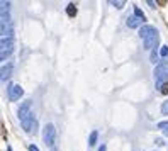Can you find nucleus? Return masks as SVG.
I'll list each match as a JSON object with an SVG mask.
<instances>
[{"label":"nucleus","mask_w":168,"mask_h":151,"mask_svg":"<svg viewBox=\"0 0 168 151\" xmlns=\"http://www.w3.org/2000/svg\"><path fill=\"white\" fill-rule=\"evenodd\" d=\"M155 77H156V89H160L163 83L168 81V61L161 59V63L155 68Z\"/></svg>","instance_id":"f257e3e1"},{"label":"nucleus","mask_w":168,"mask_h":151,"mask_svg":"<svg viewBox=\"0 0 168 151\" xmlns=\"http://www.w3.org/2000/svg\"><path fill=\"white\" fill-rule=\"evenodd\" d=\"M43 139L46 143V146H53L55 144V139H56V129H55V124H46L43 129Z\"/></svg>","instance_id":"f03ea898"},{"label":"nucleus","mask_w":168,"mask_h":151,"mask_svg":"<svg viewBox=\"0 0 168 151\" xmlns=\"http://www.w3.org/2000/svg\"><path fill=\"white\" fill-rule=\"evenodd\" d=\"M22 129L26 131L27 134H34L36 133V129H37V119L34 114H29L26 119H22Z\"/></svg>","instance_id":"7ed1b4c3"},{"label":"nucleus","mask_w":168,"mask_h":151,"mask_svg":"<svg viewBox=\"0 0 168 151\" xmlns=\"http://www.w3.org/2000/svg\"><path fill=\"white\" fill-rule=\"evenodd\" d=\"M22 95H24V89H22L21 85H17V83L9 85V99H10V102L19 100Z\"/></svg>","instance_id":"20e7f679"},{"label":"nucleus","mask_w":168,"mask_h":151,"mask_svg":"<svg viewBox=\"0 0 168 151\" xmlns=\"http://www.w3.org/2000/svg\"><path fill=\"white\" fill-rule=\"evenodd\" d=\"M158 43H160V36H158V31H156V32H153L151 36H148L146 39H144V48L153 51V49H156Z\"/></svg>","instance_id":"39448f33"},{"label":"nucleus","mask_w":168,"mask_h":151,"mask_svg":"<svg viewBox=\"0 0 168 151\" xmlns=\"http://www.w3.org/2000/svg\"><path fill=\"white\" fill-rule=\"evenodd\" d=\"M12 71H14V63H5L4 66H0V80L2 81H7L10 78Z\"/></svg>","instance_id":"423d86ee"},{"label":"nucleus","mask_w":168,"mask_h":151,"mask_svg":"<svg viewBox=\"0 0 168 151\" xmlns=\"http://www.w3.org/2000/svg\"><path fill=\"white\" fill-rule=\"evenodd\" d=\"M31 107H32V102H31V100L24 102L21 107H19V111H17V117L21 119V121H22V119H26L27 115L31 114Z\"/></svg>","instance_id":"0eeeda50"},{"label":"nucleus","mask_w":168,"mask_h":151,"mask_svg":"<svg viewBox=\"0 0 168 151\" xmlns=\"http://www.w3.org/2000/svg\"><path fill=\"white\" fill-rule=\"evenodd\" d=\"M2 37H14V24H4L0 26V39Z\"/></svg>","instance_id":"6e6552de"},{"label":"nucleus","mask_w":168,"mask_h":151,"mask_svg":"<svg viewBox=\"0 0 168 151\" xmlns=\"http://www.w3.org/2000/svg\"><path fill=\"white\" fill-rule=\"evenodd\" d=\"M14 49V37H2L0 39V51Z\"/></svg>","instance_id":"1a4fd4ad"},{"label":"nucleus","mask_w":168,"mask_h":151,"mask_svg":"<svg viewBox=\"0 0 168 151\" xmlns=\"http://www.w3.org/2000/svg\"><path fill=\"white\" fill-rule=\"evenodd\" d=\"M153 32H156V29H155L153 26H141L139 27V37H141V39H146V37L151 36Z\"/></svg>","instance_id":"9d476101"},{"label":"nucleus","mask_w":168,"mask_h":151,"mask_svg":"<svg viewBox=\"0 0 168 151\" xmlns=\"http://www.w3.org/2000/svg\"><path fill=\"white\" fill-rule=\"evenodd\" d=\"M126 24H128V27H131V29H136V27H141L143 21H141V19H138V17H134V15H131V17H128Z\"/></svg>","instance_id":"9b49d317"},{"label":"nucleus","mask_w":168,"mask_h":151,"mask_svg":"<svg viewBox=\"0 0 168 151\" xmlns=\"http://www.w3.org/2000/svg\"><path fill=\"white\" fill-rule=\"evenodd\" d=\"M10 14L9 12H0V26H4V24H10Z\"/></svg>","instance_id":"f8f14e48"},{"label":"nucleus","mask_w":168,"mask_h":151,"mask_svg":"<svg viewBox=\"0 0 168 151\" xmlns=\"http://www.w3.org/2000/svg\"><path fill=\"white\" fill-rule=\"evenodd\" d=\"M66 14H68L70 17H75V15H77V7H75V4H68V7H66Z\"/></svg>","instance_id":"ddd939ff"},{"label":"nucleus","mask_w":168,"mask_h":151,"mask_svg":"<svg viewBox=\"0 0 168 151\" xmlns=\"http://www.w3.org/2000/svg\"><path fill=\"white\" fill-rule=\"evenodd\" d=\"M97 139H99V133H97V131H94V133L90 134V139H88V146H95Z\"/></svg>","instance_id":"4468645a"},{"label":"nucleus","mask_w":168,"mask_h":151,"mask_svg":"<svg viewBox=\"0 0 168 151\" xmlns=\"http://www.w3.org/2000/svg\"><path fill=\"white\" fill-rule=\"evenodd\" d=\"M134 17H138V19H141L143 22L146 21V17H144V14H143V10L139 7H134Z\"/></svg>","instance_id":"2eb2a0df"},{"label":"nucleus","mask_w":168,"mask_h":151,"mask_svg":"<svg viewBox=\"0 0 168 151\" xmlns=\"http://www.w3.org/2000/svg\"><path fill=\"white\" fill-rule=\"evenodd\" d=\"M12 53H14V49H9V51H0V61H4V59L10 58Z\"/></svg>","instance_id":"dca6fc26"},{"label":"nucleus","mask_w":168,"mask_h":151,"mask_svg":"<svg viewBox=\"0 0 168 151\" xmlns=\"http://www.w3.org/2000/svg\"><path fill=\"white\" fill-rule=\"evenodd\" d=\"M10 2H0V12H9L10 10Z\"/></svg>","instance_id":"f3484780"},{"label":"nucleus","mask_w":168,"mask_h":151,"mask_svg":"<svg viewBox=\"0 0 168 151\" xmlns=\"http://www.w3.org/2000/svg\"><path fill=\"white\" fill-rule=\"evenodd\" d=\"M160 56H161L163 59L168 56V46H161V49H160Z\"/></svg>","instance_id":"a211bd4d"},{"label":"nucleus","mask_w":168,"mask_h":151,"mask_svg":"<svg viewBox=\"0 0 168 151\" xmlns=\"http://www.w3.org/2000/svg\"><path fill=\"white\" fill-rule=\"evenodd\" d=\"M109 4H110V5H114L116 9H122V7H124V2H116V0H110Z\"/></svg>","instance_id":"6ab92c4d"},{"label":"nucleus","mask_w":168,"mask_h":151,"mask_svg":"<svg viewBox=\"0 0 168 151\" xmlns=\"http://www.w3.org/2000/svg\"><path fill=\"white\" fill-rule=\"evenodd\" d=\"M161 114H163V115H168V100H165L163 105H161Z\"/></svg>","instance_id":"aec40b11"},{"label":"nucleus","mask_w":168,"mask_h":151,"mask_svg":"<svg viewBox=\"0 0 168 151\" xmlns=\"http://www.w3.org/2000/svg\"><path fill=\"white\" fill-rule=\"evenodd\" d=\"M160 92L166 95V93H168V83H163V85H161V87H160Z\"/></svg>","instance_id":"412c9836"},{"label":"nucleus","mask_w":168,"mask_h":151,"mask_svg":"<svg viewBox=\"0 0 168 151\" xmlns=\"http://www.w3.org/2000/svg\"><path fill=\"white\" fill-rule=\"evenodd\" d=\"M155 143H156V144H158V146H163V144H165V141H163V139H160V138H158V139H156V141H155Z\"/></svg>","instance_id":"4be33fe9"},{"label":"nucleus","mask_w":168,"mask_h":151,"mask_svg":"<svg viewBox=\"0 0 168 151\" xmlns=\"http://www.w3.org/2000/svg\"><path fill=\"white\" fill-rule=\"evenodd\" d=\"M166 126H168V122H160V124H158V127H160V129H165Z\"/></svg>","instance_id":"5701e85b"},{"label":"nucleus","mask_w":168,"mask_h":151,"mask_svg":"<svg viewBox=\"0 0 168 151\" xmlns=\"http://www.w3.org/2000/svg\"><path fill=\"white\" fill-rule=\"evenodd\" d=\"M148 5H150L151 9H155V5H156V2H153V0H148Z\"/></svg>","instance_id":"b1692460"},{"label":"nucleus","mask_w":168,"mask_h":151,"mask_svg":"<svg viewBox=\"0 0 168 151\" xmlns=\"http://www.w3.org/2000/svg\"><path fill=\"white\" fill-rule=\"evenodd\" d=\"M29 151H39V149H37V146H34V144H31V146H29Z\"/></svg>","instance_id":"393cba45"},{"label":"nucleus","mask_w":168,"mask_h":151,"mask_svg":"<svg viewBox=\"0 0 168 151\" xmlns=\"http://www.w3.org/2000/svg\"><path fill=\"white\" fill-rule=\"evenodd\" d=\"M105 149H107V148H105V144H102V146L99 148V151H105Z\"/></svg>","instance_id":"a878e982"},{"label":"nucleus","mask_w":168,"mask_h":151,"mask_svg":"<svg viewBox=\"0 0 168 151\" xmlns=\"http://www.w3.org/2000/svg\"><path fill=\"white\" fill-rule=\"evenodd\" d=\"M163 133H165V136H168V126H166V127L163 129Z\"/></svg>","instance_id":"bb28decb"},{"label":"nucleus","mask_w":168,"mask_h":151,"mask_svg":"<svg viewBox=\"0 0 168 151\" xmlns=\"http://www.w3.org/2000/svg\"><path fill=\"white\" fill-rule=\"evenodd\" d=\"M7 151H12V148H10V146H9V148H7Z\"/></svg>","instance_id":"cd10ccee"}]
</instances>
